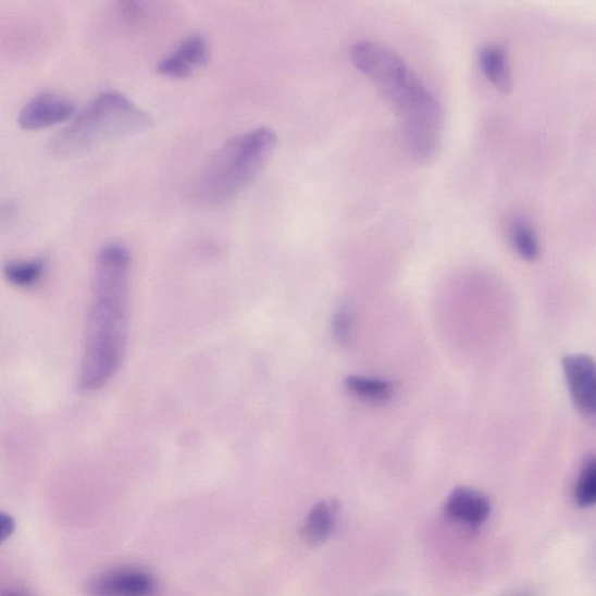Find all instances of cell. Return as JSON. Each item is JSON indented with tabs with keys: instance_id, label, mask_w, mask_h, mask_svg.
<instances>
[{
	"instance_id": "3",
	"label": "cell",
	"mask_w": 596,
	"mask_h": 596,
	"mask_svg": "<svg viewBox=\"0 0 596 596\" xmlns=\"http://www.w3.org/2000/svg\"><path fill=\"white\" fill-rule=\"evenodd\" d=\"M276 145L277 137L270 127H258L228 139L191 181L190 201L201 207L229 201L266 167Z\"/></svg>"
},
{
	"instance_id": "19",
	"label": "cell",
	"mask_w": 596,
	"mask_h": 596,
	"mask_svg": "<svg viewBox=\"0 0 596 596\" xmlns=\"http://www.w3.org/2000/svg\"><path fill=\"white\" fill-rule=\"evenodd\" d=\"M521 596H524V595H521Z\"/></svg>"
},
{
	"instance_id": "6",
	"label": "cell",
	"mask_w": 596,
	"mask_h": 596,
	"mask_svg": "<svg viewBox=\"0 0 596 596\" xmlns=\"http://www.w3.org/2000/svg\"><path fill=\"white\" fill-rule=\"evenodd\" d=\"M156 592V578L137 568L112 569L91 579L86 587L88 596H153Z\"/></svg>"
},
{
	"instance_id": "11",
	"label": "cell",
	"mask_w": 596,
	"mask_h": 596,
	"mask_svg": "<svg viewBox=\"0 0 596 596\" xmlns=\"http://www.w3.org/2000/svg\"><path fill=\"white\" fill-rule=\"evenodd\" d=\"M337 518L338 504L336 501H321L314 505L303 524L305 539L311 545L324 543L335 532Z\"/></svg>"
},
{
	"instance_id": "1",
	"label": "cell",
	"mask_w": 596,
	"mask_h": 596,
	"mask_svg": "<svg viewBox=\"0 0 596 596\" xmlns=\"http://www.w3.org/2000/svg\"><path fill=\"white\" fill-rule=\"evenodd\" d=\"M129 253L121 244L99 251L92 278V303L87 323L79 388H102L121 368L127 342Z\"/></svg>"
},
{
	"instance_id": "7",
	"label": "cell",
	"mask_w": 596,
	"mask_h": 596,
	"mask_svg": "<svg viewBox=\"0 0 596 596\" xmlns=\"http://www.w3.org/2000/svg\"><path fill=\"white\" fill-rule=\"evenodd\" d=\"M211 57L209 39L203 33H193L182 40L173 52L163 57L157 71L171 78H186L206 65Z\"/></svg>"
},
{
	"instance_id": "5",
	"label": "cell",
	"mask_w": 596,
	"mask_h": 596,
	"mask_svg": "<svg viewBox=\"0 0 596 596\" xmlns=\"http://www.w3.org/2000/svg\"><path fill=\"white\" fill-rule=\"evenodd\" d=\"M572 401L587 422L596 426V360L573 353L562 358Z\"/></svg>"
},
{
	"instance_id": "16",
	"label": "cell",
	"mask_w": 596,
	"mask_h": 596,
	"mask_svg": "<svg viewBox=\"0 0 596 596\" xmlns=\"http://www.w3.org/2000/svg\"><path fill=\"white\" fill-rule=\"evenodd\" d=\"M352 313L349 309H340L335 319V334L342 343L349 342L352 331Z\"/></svg>"
},
{
	"instance_id": "8",
	"label": "cell",
	"mask_w": 596,
	"mask_h": 596,
	"mask_svg": "<svg viewBox=\"0 0 596 596\" xmlns=\"http://www.w3.org/2000/svg\"><path fill=\"white\" fill-rule=\"evenodd\" d=\"M75 105L69 97L45 91L32 97L22 108L18 123L24 129H40L73 117Z\"/></svg>"
},
{
	"instance_id": "17",
	"label": "cell",
	"mask_w": 596,
	"mask_h": 596,
	"mask_svg": "<svg viewBox=\"0 0 596 596\" xmlns=\"http://www.w3.org/2000/svg\"><path fill=\"white\" fill-rule=\"evenodd\" d=\"M0 522H2V541L5 542L14 532L15 523L12 520V518L3 514L2 519H0Z\"/></svg>"
},
{
	"instance_id": "2",
	"label": "cell",
	"mask_w": 596,
	"mask_h": 596,
	"mask_svg": "<svg viewBox=\"0 0 596 596\" xmlns=\"http://www.w3.org/2000/svg\"><path fill=\"white\" fill-rule=\"evenodd\" d=\"M356 69L383 96L400 122L410 156L419 162L432 161L443 134V109L419 76L389 47L370 40L351 48Z\"/></svg>"
},
{
	"instance_id": "9",
	"label": "cell",
	"mask_w": 596,
	"mask_h": 596,
	"mask_svg": "<svg viewBox=\"0 0 596 596\" xmlns=\"http://www.w3.org/2000/svg\"><path fill=\"white\" fill-rule=\"evenodd\" d=\"M492 511L487 496L473 488H456L445 504L446 517L468 527L484 525Z\"/></svg>"
},
{
	"instance_id": "10",
	"label": "cell",
	"mask_w": 596,
	"mask_h": 596,
	"mask_svg": "<svg viewBox=\"0 0 596 596\" xmlns=\"http://www.w3.org/2000/svg\"><path fill=\"white\" fill-rule=\"evenodd\" d=\"M479 64L491 85L502 94H509L512 87V74L507 49L491 44L479 53Z\"/></svg>"
},
{
	"instance_id": "18",
	"label": "cell",
	"mask_w": 596,
	"mask_h": 596,
	"mask_svg": "<svg viewBox=\"0 0 596 596\" xmlns=\"http://www.w3.org/2000/svg\"><path fill=\"white\" fill-rule=\"evenodd\" d=\"M5 596H26V595H24V594H22V593H20V592H10V593H9L8 595H5Z\"/></svg>"
},
{
	"instance_id": "14",
	"label": "cell",
	"mask_w": 596,
	"mask_h": 596,
	"mask_svg": "<svg viewBox=\"0 0 596 596\" xmlns=\"http://www.w3.org/2000/svg\"><path fill=\"white\" fill-rule=\"evenodd\" d=\"M45 271L41 259L12 261L4 269L5 276L11 284L18 287H32L39 283Z\"/></svg>"
},
{
	"instance_id": "12",
	"label": "cell",
	"mask_w": 596,
	"mask_h": 596,
	"mask_svg": "<svg viewBox=\"0 0 596 596\" xmlns=\"http://www.w3.org/2000/svg\"><path fill=\"white\" fill-rule=\"evenodd\" d=\"M508 235L517 253L527 261L538 259L541 243L532 223L523 218H516L509 224Z\"/></svg>"
},
{
	"instance_id": "4",
	"label": "cell",
	"mask_w": 596,
	"mask_h": 596,
	"mask_svg": "<svg viewBox=\"0 0 596 596\" xmlns=\"http://www.w3.org/2000/svg\"><path fill=\"white\" fill-rule=\"evenodd\" d=\"M153 120L124 94L107 90L96 95L75 119L48 145L55 157H74L112 141L140 134Z\"/></svg>"
},
{
	"instance_id": "15",
	"label": "cell",
	"mask_w": 596,
	"mask_h": 596,
	"mask_svg": "<svg viewBox=\"0 0 596 596\" xmlns=\"http://www.w3.org/2000/svg\"><path fill=\"white\" fill-rule=\"evenodd\" d=\"M574 499L581 507L596 505V456H588L584 461L576 480Z\"/></svg>"
},
{
	"instance_id": "13",
	"label": "cell",
	"mask_w": 596,
	"mask_h": 596,
	"mask_svg": "<svg viewBox=\"0 0 596 596\" xmlns=\"http://www.w3.org/2000/svg\"><path fill=\"white\" fill-rule=\"evenodd\" d=\"M345 386L359 399L374 403L388 401L394 392L389 381L361 375L347 376Z\"/></svg>"
}]
</instances>
